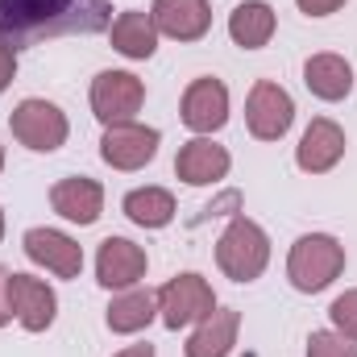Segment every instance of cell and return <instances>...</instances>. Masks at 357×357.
<instances>
[{"label":"cell","instance_id":"1","mask_svg":"<svg viewBox=\"0 0 357 357\" xmlns=\"http://www.w3.org/2000/svg\"><path fill=\"white\" fill-rule=\"evenodd\" d=\"M108 25L112 0H0V42L13 50L71 33H100Z\"/></svg>","mask_w":357,"mask_h":357},{"label":"cell","instance_id":"2","mask_svg":"<svg viewBox=\"0 0 357 357\" xmlns=\"http://www.w3.org/2000/svg\"><path fill=\"white\" fill-rule=\"evenodd\" d=\"M345 270V245L333 233H303L287 254V278L303 295H320Z\"/></svg>","mask_w":357,"mask_h":357},{"label":"cell","instance_id":"3","mask_svg":"<svg viewBox=\"0 0 357 357\" xmlns=\"http://www.w3.org/2000/svg\"><path fill=\"white\" fill-rule=\"evenodd\" d=\"M216 266L233 282H254L270 266V237L266 229L250 216H233L229 229L216 241Z\"/></svg>","mask_w":357,"mask_h":357},{"label":"cell","instance_id":"4","mask_svg":"<svg viewBox=\"0 0 357 357\" xmlns=\"http://www.w3.org/2000/svg\"><path fill=\"white\" fill-rule=\"evenodd\" d=\"M8 129H13V137H17L25 150H33V154H54V150H63V146H67V133H71L67 112H63L59 104H50V100H38V96L21 100V104L13 108Z\"/></svg>","mask_w":357,"mask_h":357},{"label":"cell","instance_id":"5","mask_svg":"<svg viewBox=\"0 0 357 357\" xmlns=\"http://www.w3.org/2000/svg\"><path fill=\"white\" fill-rule=\"evenodd\" d=\"M208 312H216V295H212V282L204 274H195V270L175 274L158 291V316H162V324L171 333L187 328V324H199Z\"/></svg>","mask_w":357,"mask_h":357},{"label":"cell","instance_id":"6","mask_svg":"<svg viewBox=\"0 0 357 357\" xmlns=\"http://www.w3.org/2000/svg\"><path fill=\"white\" fill-rule=\"evenodd\" d=\"M142 104H146V84L133 71H100L91 79V116L104 129L133 121Z\"/></svg>","mask_w":357,"mask_h":357},{"label":"cell","instance_id":"7","mask_svg":"<svg viewBox=\"0 0 357 357\" xmlns=\"http://www.w3.org/2000/svg\"><path fill=\"white\" fill-rule=\"evenodd\" d=\"M245 125L258 142H278L295 125V100L274 79H258L245 96Z\"/></svg>","mask_w":357,"mask_h":357},{"label":"cell","instance_id":"8","mask_svg":"<svg viewBox=\"0 0 357 357\" xmlns=\"http://www.w3.org/2000/svg\"><path fill=\"white\" fill-rule=\"evenodd\" d=\"M158 142H162L158 129L137 125V121H125V125L104 129V137H100V158H104L112 171H142V167L154 162Z\"/></svg>","mask_w":357,"mask_h":357},{"label":"cell","instance_id":"9","mask_svg":"<svg viewBox=\"0 0 357 357\" xmlns=\"http://www.w3.org/2000/svg\"><path fill=\"white\" fill-rule=\"evenodd\" d=\"M178 116H183V125H187L191 133L212 137V133L225 129V121H229V88H225L220 79H212V75L191 79L187 91H183Z\"/></svg>","mask_w":357,"mask_h":357},{"label":"cell","instance_id":"10","mask_svg":"<svg viewBox=\"0 0 357 357\" xmlns=\"http://www.w3.org/2000/svg\"><path fill=\"white\" fill-rule=\"evenodd\" d=\"M8 303H13V316L25 333H46L59 316V295L46 278H33V274H8Z\"/></svg>","mask_w":357,"mask_h":357},{"label":"cell","instance_id":"11","mask_svg":"<svg viewBox=\"0 0 357 357\" xmlns=\"http://www.w3.org/2000/svg\"><path fill=\"white\" fill-rule=\"evenodd\" d=\"M146 250L133 245L129 237H104L100 250H96V282L104 291H129L146 278Z\"/></svg>","mask_w":357,"mask_h":357},{"label":"cell","instance_id":"12","mask_svg":"<svg viewBox=\"0 0 357 357\" xmlns=\"http://www.w3.org/2000/svg\"><path fill=\"white\" fill-rule=\"evenodd\" d=\"M21 245L33 266H46L59 278H79V270H84V245L59 229H29L21 237Z\"/></svg>","mask_w":357,"mask_h":357},{"label":"cell","instance_id":"13","mask_svg":"<svg viewBox=\"0 0 357 357\" xmlns=\"http://www.w3.org/2000/svg\"><path fill=\"white\" fill-rule=\"evenodd\" d=\"M341 158H345V129H341L337 121H328V116H316V121L303 129L299 146H295L299 171H303V175H324V171H333Z\"/></svg>","mask_w":357,"mask_h":357},{"label":"cell","instance_id":"14","mask_svg":"<svg viewBox=\"0 0 357 357\" xmlns=\"http://www.w3.org/2000/svg\"><path fill=\"white\" fill-rule=\"evenodd\" d=\"M50 208L71 225H96L104 212V187L88 175H67L50 187Z\"/></svg>","mask_w":357,"mask_h":357},{"label":"cell","instance_id":"15","mask_svg":"<svg viewBox=\"0 0 357 357\" xmlns=\"http://www.w3.org/2000/svg\"><path fill=\"white\" fill-rule=\"evenodd\" d=\"M150 17H154V29L175 38V42H199L212 29L208 0H154Z\"/></svg>","mask_w":357,"mask_h":357},{"label":"cell","instance_id":"16","mask_svg":"<svg viewBox=\"0 0 357 357\" xmlns=\"http://www.w3.org/2000/svg\"><path fill=\"white\" fill-rule=\"evenodd\" d=\"M233 158L225 146H216L212 137H191L175 158V175L187 183V187H208V183H220L229 175Z\"/></svg>","mask_w":357,"mask_h":357},{"label":"cell","instance_id":"17","mask_svg":"<svg viewBox=\"0 0 357 357\" xmlns=\"http://www.w3.org/2000/svg\"><path fill=\"white\" fill-rule=\"evenodd\" d=\"M237 333H241V312L237 307H216V312H208L195 324V333L187 337L183 354L187 357H229L233 345H237Z\"/></svg>","mask_w":357,"mask_h":357},{"label":"cell","instance_id":"18","mask_svg":"<svg viewBox=\"0 0 357 357\" xmlns=\"http://www.w3.org/2000/svg\"><path fill=\"white\" fill-rule=\"evenodd\" d=\"M108 38H112V50L125 54V59H133V63H146V59H154V50H158L154 17L142 13V8L121 13V17L108 25Z\"/></svg>","mask_w":357,"mask_h":357},{"label":"cell","instance_id":"19","mask_svg":"<svg viewBox=\"0 0 357 357\" xmlns=\"http://www.w3.org/2000/svg\"><path fill=\"white\" fill-rule=\"evenodd\" d=\"M303 84H307V91L316 100L337 104V100H345L354 91V67L341 54H312L303 63Z\"/></svg>","mask_w":357,"mask_h":357},{"label":"cell","instance_id":"20","mask_svg":"<svg viewBox=\"0 0 357 357\" xmlns=\"http://www.w3.org/2000/svg\"><path fill=\"white\" fill-rule=\"evenodd\" d=\"M274 8L266 0H241L233 13H229V38L241 46V50H262L270 38H274Z\"/></svg>","mask_w":357,"mask_h":357},{"label":"cell","instance_id":"21","mask_svg":"<svg viewBox=\"0 0 357 357\" xmlns=\"http://www.w3.org/2000/svg\"><path fill=\"white\" fill-rule=\"evenodd\" d=\"M154 316H158V291L129 287V291H121V295L108 303L104 324H108L112 333H121V337H133V333H142Z\"/></svg>","mask_w":357,"mask_h":357},{"label":"cell","instance_id":"22","mask_svg":"<svg viewBox=\"0 0 357 357\" xmlns=\"http://www.w3.org/2000/svg\"><path fill=\"white\" fill-rule=\"evenodd\" d=\"M175 195L167 187H133L125 195V216L137 229H167L175 220Z\"/></svg>","mask_w":357,"mask_h":357},{"label":"cell","instance_id":"23","mask_svg":"<svg viewBox=\"0 0 357 357\" xmlns=\"http://www.w3.org/2000/svg\"><path fill=\"white\" fill-rule=\"evenodd\" d=\"M307 357H357V341L341 337L337 328H320L307 337Z\"/></svg>","mask_w":357,"mask_h":357},{"label":"cell","instance_id":"24","mask_svg":"<svg viewBox=\"0 0 357 357\" xmlns=\"http://www.w3.org/2000/svg\"><path fill=\"white\" fill-rule=\"evenodd\" d=\"M328 320H333V328H337L341 337L357 341V287L333 299V307H328Z\"/></svg>","mask_w":357,"mask_h":357},{"label":"cell","instance_id":"25","mask_svg":"<svg viewBox=\"0 0 357 357\" xmlns=\"http://www.w3.org/2000/svg\"><path fill=\"white\" fill-rule=\"evenodd\" d=\"M295 4H299V13H307V17H328V13L345 8V0H295Z\"/></svg>","mask_w":357,"mask_h":357},{"label":"cell","instance_id":"26","mask_svg":"<svg viewBox=\"0 0 357 357\" xmlns=\"http://www.w3.org/2000/svg\"><path fill=\"white\" fill-rule=\"evenodd\" d=\"M13 75H17V50L0 42V91L13 84Z\"/></svg>","mask_w":357,"mask_h":357},{"label":"cell","instance_id":"27","mask_svg":"<svg viewBox=\"0 0 357 357\" xmlns=\"http://www.w3.org/2000/svg\"><path fill=\"white\" fill-rule=\"evenodd\" d=\"M13 320V303H8V270L0 266V328Z\"/></svg>","mask_w":357,"mask_h":357},{"label":"cell","instance_id":"28","mask_svg":"<svg viewBox=\"0 0 357 357\" xmlns=\"http://www.w3.org/2000/svg\"><path fill=\"white\" fill-rule=\"evenodd\" d=\"M116 357H154V345H129V349H121Z\"/></svg>","mask_w":357,"mask_h":357},{"label":"cell","instance_id":"29","mask_svg":"<svg viewBox=\"0 0 357 357\" xmlns=\"http://www.w3.org/2000/svg\"><path fill=\"white\" fill-rule=\"evenodd\" d=\"M0 237H4V212H0Z\"/></svg>","mask_w":357,"mask_h":357},{"label":"cell","instance_id":"30","mask_svg":"<svg viewBox=\"0 0 357 357\" xmlns=\"http://www.w3.org/2000/svg\"><path fill=\"white\" fill-rule=\"evenodd\" d=\"M0 171H4V146H0Z\"/></svg>","mask_w":357,"mask_h":357}]
</instances>
